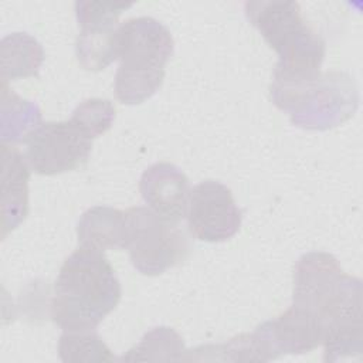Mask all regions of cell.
Masks as SVG:
<instances>
[{
    "instance_id": "6da1fadb",
    "label": "cell",
    "mask_w": 363,
    "mask_h": 363,
    "mask_svg": "<svg viewBox=\"0 0 363 363\" xmlns=\"http://www.w3.org/2000/svg\"><path fill=\"white\" fill-rule=\"evenodd\" d=\"M362 281L347 275L328 252L303 254L294 269L292 305L286 312L325 347V362L362 354Z\"/></svg>"
},
{
    "instance_id": "7a4b0ae2",
    "label": "cell",
    "mask_w": 363,
    "mask_h": 363,
    "mask_svg": "<svg viewBox=\"0 0 363 363\" xmlns=\"http://www.w3.org/2000/svg\"><path fill=\"white\" fill-rule=\"evenodd\" d=\"M121 295V282L102 251L79 245L60 268L51 319L62 330L96 329Z\"/></svg>"
},
{
    "instance_id": "3957f363",
    "label": "cell",
    "mask_w": 363,
    "mask_h": 363,
    "mask_svg": "<svg viewBox=\"0 0 363 363\" xmlns=\"http://www.w3.org/2000/svg\"><path fill=\"white\" fill-rule=\"evenodd\" d=\"M116 45L115 96L125 105L142 104L164 79V67L173 54L172 34L156 18L135 17L119 24Z\"/></svg>"
},
{
    "instance_id": "277c9868",
    "label": "cell",
    "mask_w": 363,
    "mask_h": 363,
    "mask_svg": "<svg viewBox=\"0 0 363 363\" xmlns=\"http://www.w3.org/2000/svg\"><path fill=\"white\" fill-rule=\"evenodd\" d=\"M245 16L278 54L275 78H309L320 72L326 47L302 18L296 1L257 0L245 3Z\"/></svg>"
},
{
    "instance_id": "5b68a950",
    "label": "cell",
    "mask_w": 363,
    "mask_h": 363,
    "mask_svg": "<svg viewBox=\"0 0 363 363\" xmlns=\"http://www.w3.org/2000/svg\"><path fill=\"white\" fill-rule=\"evenodd\" d=\"M272 102L289 115L292 125L326 130L350 119L359 108V91L347 72H319L309 78H274Z\"/></svg>"
},
{
    "instance_id": "8992f818",
    "label": "cell",
    "mask_w": 363,
    "mask_h": 363,
    "mask_svg": "<svg viewBox=\"0 0 363 363\" xmlns=\"http://www.w3.org/2000/svg\"><path fill=\"white\" fill-rule=\"evenodd\" d=\"M126 250L132 265L155 277L186 259L190 245L179 223L169 221L149 207L126 210Z\"/></svg>"
},
{
    "instance_id": "52a82bcc",
    "label": "cell",
    "mask_w": 363,
    "mask_h": 363,
    "mask_svg": "<svg viewBox=\"0 0 363 363\" xmlns=\"http://www.w3.org/2000/svg\"><path fill=\"white\" fill-rule=\"evenodd\" d=\"M94 138L75 121L44 122L24 139L28 166L38 174L54 176L86 163Z\"/></svg>"
},
{
    "instance_id": "ba28073f",
    "label": "cell",
    "mask_w": 363,
    "mask_h": 363,
    "mask_svg": "<svg viewBox=\"0 0 363 363\" xmlns=\"http://www.w3.org/2000/svg\"><path fill=\"white\" fill-rule=\"evenodd\" d=\"M132 3L77 1L75 16L81 31L75 52L78 62L88 71H102L118 60V17Z\"/></svg>"
},
{
    "instance_id": "9c48e42d",
    "label": "cell",
    "mask_w": 363,
    "mask_h": 363,
    "mask_svg": "<svg viewBox=\"0 0 363 363\" xmlns=\"http://www.w3.org/2000/svg\"><path fill=\"white\" fill-rule=\"evenodd\" d=\"M186 218L191 235L206 242L227 241L241 227L231 190L216 180H204L190 190Z\"/></svg>"
},
{
    "instance_id": "30bf717a",
    "label": "cell",
    "mask_w": 363,
    "mask_h": 363,
    "mask_svg": "<svg viewBox=\"0 0 363 363\" xmlns=\"http://www.w3.org/2000/svg\"><path fill=\"white\" fill-rule=\"evenodd\" d=\"M139 191L149 208L160 217L173 223L186 217L190 186L177 166L166 162L149 166L140 177Z\"/></svg>"
},
{
    "instance_id": "8fae6325",
    "label": "cell",
    "mask_w": 363,
    "mask_h": 363,
    "mask_svg": "<svg viewBox=\"0 0 363 363\" xmlns=\"http://www.w3.org/2000/svg\"><path fill=\"white\" fill-rule=\"evenodd\" d=\"M28 179L30 169L23 155L1 143V238L28 214Z\"/></svg>"
},
{
    "instance_id": "7c38bea8",
    "label": "cell",
    "mask_w": 363,
    "mask_h": 363,
    "mask_svg": "<svg viewBox=\"0 0 363 363\" xmlns=\"http://www.w3.org/2000/svg\"><path fill=\"white\" fill-rule=\"evenodd\" d=\"M126 230V211L95 206L81 216L77 225V235L81 247L104 252L109 248H125Z\"/></svg>"
},
{
    "instance_id": "4fadbf2b",
    "label": "cell",
    "mask_w": 363,
    "mask_h": 363,
    "mask_svg": "<svg viewBox=\"0 0 363 363\" xmlns=\"http://www.w3.org/2000/svg\"><path fill=\"white\" fill-rule=\"evenodd\" d=\"M1 82L34 77L44 60L41 44L27 33H11L0 43Z\"/></svg>"
},
{
    "instance_id": "5bb4252c",
    "label": "cell",
    "mask_w": 363,
    "mask_h": 363,
    "mask_svg": "<svg viewBox=\"0 0 363 363\" xmlns=\"http://www.w3.org/2000/svg\"><path fill=\"white\" fill-rule=\"evenodd\" d=\"M40 121V108L10 91L7 82H1V143L24 142Z\"/></svg>"
},
{
    "instance_id": "9a60e30c",
    "label": "cell",
    "mask_w": 363,
    "mask_h": 363,
    "mask_svg": "<svg viewBox=\"0 0 363 363\" xmlns=\"http://www.w3.org/2000/svg\"><path fill=\"white\" fill-rule=\"evenodd\" d=\"M58 354L65 363L115 360V356L95 329L64 330L58 340Z\"/></svg>"
},
{
    "instance_id": "2e32d148",
    "label": "cell",
    "mask_w": 363,
    "mask_h": 363,
    "mask_svg": "<svg viewBox=\"0 0 363 363\" xmlns=\"http://www.w3.org/2000/svg\"><path fill=\"white\" fill-rule=\"evenodd\" d=\"M186 352L183 339L176 330L167 326H159L149 330L142 340L119 360H182Z\"/></svg>"
},
{
    "instance_id": "e0dca14e",
    "label": "cell",
    "mask_w": 363,
    "mask_h": 363,
    "mask_svg": "<svg viewBox=\"0 0 363 363\" xmlns=\"http://www.w3.org/2000/svg\"><path fill=\"white\" fill-rule=\"evenodd\" d=\"M71 119L95 139L111 129L115 121V106L108 99H85L74 109Z\"/></svg>"
}]
</instances>
